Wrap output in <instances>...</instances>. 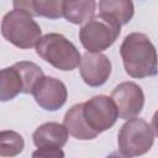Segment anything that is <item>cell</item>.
Here are the masks:
<instances>
[{"label":"cell","instance_id":"1","mask_svg":"<svg viewBox=\"0 0 158 158\" xmlns=\"http://www.w3.org/2000/svg\"><path fill=\"white\" fill-rule=\"evenodd\" d=\"M120 56L126 73L132 78L142 79L158 74V53L144 33L127 35L120 46Z\"/></svg>","mask_w":158,"mask_h":158},{"label":"cell","instance_id":"2","mask_svg":"<svg viewBox=\"0 0 158 158\" xmlns=\"http://www.w3.org/2000/svg\"><path fill=\"white\" fill-rule=\"evenodd\" d=\"M36 53L59 70H73L81 60L78 48L62 33H47L36 44Z\"/></svg>","mask_w":158,"mask_h":158},{"label":"cell","instance_id":"3","mask_svg":"<svg viewBox=\"0 0 158 158\" xmlns=\"http://www.w3.org/2000/svg\"><path fill=\"white\" fill-rule=\"evenodd\" d=\"M41 33L42 30L33 20V16L23 10L14 9L5 14L1 20L2 37L17 48L28 49L36 47L42 37Z\"/></svg>","mask_w":158,"mask_h":158},{"label":"cell","instance_id":"4","mask_svg":"<svg viewBox=\"0 0 158 158\" xmlns=\"http://www.w3.org/2000/svg\"><path fill=\"white\" fill-rule=\"evenodd\" d=\"M121 32V25L105 14L94 16L79 30L83 47L91 53H100L111 47Z\"/></svg>","mask_w":158,"mask_h":158},{"label":"cell","instance_id":"5","mask_svg":"<svg viewBox=\"0 0 158 158\" xmlns=\"http://www.w3.org/2000/svg\"><path fill=\"white\" fill-rule=\"evenodd\" d=\"M154 132L143 118H130L120 128L117 135L118 151L127 157L146 154L153 146Z\"/></svg>","mask_w":158,"mask_h":158},{"label":"cell","instance_id":"6","mask_svg":"<svg viewBox=\"0 0 158 158\" xmlns=\"http://www.w3.org/2000/svg\"><path fill=\"white\" fill-rule=\"evenodd\" d=\"M83 117L88 127L99 136L116 123L118 112L111 98L96 95L83 102Z\"/></svg>","mask_w":158,"mask_h":158},{"label":"cell","instance_id":"7","mask_svg":"<svg viewBox=\"0 0 158 158\" xmlns=\"http://www.w3.org/2000/svg\"><path fill=\"white\" fill-rule=\"evenodd\" d=\"M110 98L116 105L118 117L130 120L141 114L144 106V93L133 81H122L114 88Z\"/></svg>","mask_w":158,"mask_h":158},{"label":"cell","instance_id":"8","mask_svg":"<svg viewBox=\"0 0 158 158\" xmlns=\"http://www.w3.org/2000/svg\"><path fill=\"white\" fill-rule=\"evenodd\" d=\"M32 95L40 107L47 111H57L67 102L68 91L62 80L54 77H43L36 84Z\"/></svg>","mask_w":158,"mask_h":158},{"label":"cell","instance_id":"9","mask_svg":"<svg viewBox=\"0 0 158 158\" xmlns=\"http://www.w3.org/2000/svg\"><path fill=\"white\" fill-rule=\"evenodd\" d=\"M112 65L110 59L102 53L86 52L80 60L79 73L84 83L91 88L104 85L111 75Z\"/></svg>","mask_w":158,"mask_h":158},{"label":"cell","instance_id":"10","mask_svg":"<svg viewBox=\"0 0 158 158\" xmlns=\"http://www.w3.org/2000/svg\"><path fill=\"white\" fill-rule=\"evenodd\" d=\"M68 130L63 123L44 122L36 128L32 141L36 147H63L68 141Z\"/></svg>","mask_w":158,"mask_h":158},{"label":"cell","instance_id":"11","mask_svg":"<svg viewBox=\"0 0 158 158\" xmlns=\"http://www.w3.org/2000/svg\"><path fill=\"white\" fill-rule=\"evenodd\" d=\"M14 9L23 10L31 16H43L52 20L63 16L64 1L58 0H20L14 1Z\"/></svg>","mask_w":158,"mask_h":158},{"label":"cell","instance_id":"12","mask_svg":"<svg viewBox=\"0 0 158 158\" xmlns=\"http://www.w3.org/2000/svg\"><path fill=\"white\" fill-rule=\"evenodd\" d=\"M63 125L68 130L69 135H72L74 138L85 141V139H94L95 137H98V135L88 127L83 117V102L73 105L65 112L63 118Z\"/></svg>","mask_w":158,"mask_h":158},{"label":"cell","instance_id":"13","mask_svg":"<svg viewBox=\"0 0 158 158\" xmlns=\"http://www.w3.org/2000/svg\"><path fill=\"white\" fill-rule=\"evenodd\" d=\"M96 2L89 1H64L63 16L67 21L74 25H85L89 22L95 14Z\"/></svg>","mask_w":158,"mask_h":158},{"label":"cell","instance_id":"14","mask_svg":"<svg viewBox=\"0 0 158 158\" xmlns=\"http://www.w3.org/2000/svg\"><path fill=\"white\" fill-rule=\"evenodd\" d=\"M99 14L109 15L122 26L133 17L135 6L130 0H101L99 1Z\"/></svg>","mask_w":158,"mask_h":158},{"label":"cell","instance_id":"15","mask_svg":"<svg viewBox=\"0 0 158 158\" xmlns=\"http://www.w3.org/2000/svg\"><path fill=\"white\" fill-rule=\"evenodd\" d=\"M20 93H23V83L19 70L11 65L0 72V100L2 102L12 100Z\"/></svg>","mask_w":158,"mask_h":158},{"label":"cell","instance_id":"16","mask_svg":"<svg viewBox=\"0 0 158 158\" xmlns=\"http://www.w3.org/2000/svg\"><path fill=\"white\" fill-rule=\"evenodd\" d=\"M14 67L19 70L22 83H23V94H32L36 84L46 77L42 68L37 65L33 62H27V60H21L14 64Z\"/></svg>","mask_w":158,"mask_h":158},{"label":"cell","instance_id":"17","mask_svg":"<svg viewBox=\"0 0 158 158\" xmlns=\"http://www.w3.org/2000/svg\"><path fill=\"white\" fill-rule=\"evenodd\" d=\"M25 148L23 137L11 130H4L0 132V156L15 157L20 154Z\"/></svg>","mask_w":158,"mask_h":158},{"label":"cell","instance_id":"18","mask_svg":"<svg viewBox=\"0 0 158 158\" xmlns=\"http://www.w3.org/2000/svg\"><path fill=\"white\" fill-rule=\"evenodd\" d=\"M32 158H64L60 147H40L32 153Z\"/></svg>","mask_w":158,"mask_h":158},{"label":"cell","instance_id":"19","mask_svg":"<svg viewBox=\"0 0 158 158\" xmlns=\"http://www.w3.org/2000/svg\"><path fill=\"white\" fill-rule=\"evenodd\" d=\"M151 127L154 132V135L158 137V110L154 112L153 117H152V122H151Z\"/></svg>","mask_w":158,"mask_h":158},{"label":"cell","instance_id":"20","mask_svg":"<svg viewBox=\"0 0 158 158\" xmlns=\"http://www.w3.org/2000/svg\"><path fill=\"white\" fill-rule=\"evenodd\" d=\"M105 158H131V157H127V156L122 154L121 152H114V153L109 154V156H107V157H105Z\"/></svg>","mask_w":158,"mask_h":158}]
</instances>
